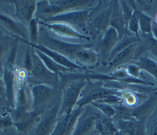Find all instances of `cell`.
Returning a JSON list of instances; mask_svg holds the SVG:
<instances>
[{
  "instance_id": "cell-25",
  "label": "cell",
  "mask_w": 157,
  "mask_h": 135,
  "mask_svg": "<svg viewBox=\"0 0 157 135\" xmlns=\"http://www.w3.org/2000/svg\"><path fill=\"white\" fill-rule=\"evenodd\" d=\"M139 41H140V37H138L135 35H129L128 34H126L123 38L119 40V41L118 42V43H117V45L112 51L110 55L109 56L107 64L113 59V57L117 53L124 49L129 45L135 43H138Z\"/></svg>"
},
{
  "instance_id": "cell-11",
  "label": "cell",
  "mask_w": 157,
  "mask_h": 135,
  "mask_svg": "<svg viewBox=\"0 0 157 135\" xmlns=\"http://www.w3.org/2000/svg\"><path fill=\"white\" fill-rule=\"evenodd\" d=\"M118 41L119 38L117 31L110 26L104 32L98 46V53L102 64H107L110 53Z\"/></svg>"
},
{
  "instance_id": "cell-36",
  "label": "cell",
  "mask_w": 157,
  "mask_h": 135,
  "mask_svg": "<svg viewBox=\"0 0 157 135\" xmlns=\"http://www.w3.org/2000/svg\"><path fill=\"white\" fill-rule=\"evenodd\" d=\"M0 135H18V131L13 125L10 127L4 129L1 131Z\"/></svg>"
},
{
  "instance_id": "cell-33",
  "label": "cell",
  "mask_w": 157,
  "mask_h": 135,
  "mask_svg": "<svg viewBox=\"0 0 157 135\" xmlns=\"http://www.w3.org/2000/svg\"><path fill=\"white\" fill-rule=\"evenodd\" d=\"M120 3L126 27L128 31V26L133 13V9L131 7V6L129 4L127 1L121 0L120 1Z\"/></svg>"
},
{
  "instance_id": "cell-17",
  "label": "cell",
  "mask_w": 157,
  "mask_h": 135,
  "mask_svg": "<svg viewBox=\"0 0 157 135\" xmlns=\"http://www.w3.org/2000/svg\"><path fill=\"white\" fill-rule=\"evenodd\" d=\"M64 12V10L53 1H40L37 2L35 18L43 21Z\"/></svg>"
},
{
  "instance_id": "cell-34",
  "label": "cell",
  "mask_w": 157,
  "mask_h": 135,
  "mask_svg": "<svg viewBox=\"0 0 157 135\" xmlns=\"http://www.w3.org/2000/svg\"><path fill=\"white\" fill-rule=\"evenodd\" d=\"M145 46L147 50L150 51L155 56L157 57V40L154 37L152 33L144 35Z\"/></svg>"
},
{
  "instance_id": "cell-5",
  "label": "cell",
  "mask_w": 157,
  "mask_h": 135,
  "mask_svg": "<svg viewBox=\"0 0 157 135\" xmlns=\"http://www.w3.org/2000/svg\"><path fill=\"white\" fill-rule=\"evenodd\" d=\"M86 78L77 79L69 82L62 88L61 105L58 116H69L76 105L80 92L86 83Z\"/></svg>"
},
{
  "instance_id": "cell-23",
  "label": "cell",
  "mask_w": 157,
  "mask_h": 135,
  "mask_svg": "<svg viewBox=\"0 0 157 135\" xmlns=\"http://www.w3.org/2000/svg\"><path fill=\"white\" fill-rule=\"evenodd\" d=\"M131 63L137 65L140 70L149 73L157 81V63L148 56H143L138 59H132Z\"/></svg>"
},
{
  "instance_id": "cell-2",
  "label": "cell",
  "mask_w": 157,
  "mask_h": 135,
  "mask_svg": "<svg viewBox=\"0 0 157 135\" xmlns=\"http://www.w3.org/2000/svg\"><path fill=\"white\" fill-rule=\"evenodd\" d=\"M32 97L31 111L40 113L53 107L61 99L62 95L58 89L45 84H37L31 89Z\"/></svg>"
},
{
  "instance_id": "cell-35",
  "label": "cell",
  "mask_w": 157,
  "mask_h": 135,
  "mask_svg": "<svg viewBox=\"0 0 157 135\" xmlns=\"http://www.w3.org/2000/svg\"><path fill=\"white\" fill-rule=\"evenodd\" d=\"M140 69L136 65L131 64L128 65L126 68V71L132 77L136 78H139L140 74Z\"/></svg>"
},
{
  "instance_id": "cell-24",
  "label": "cell",
  "mask_w": 157,
  "mask_h": 135,
  "mask_svg": "<svg viewBox=\"0 0 157 135\" xmlns=\"http://www.w3.org/2000/svg\"><path fill=\"white\" fill-rule=\"evenodd\" d=\"M34 49L39 57L41 59L45 66L52 73L59 75V73H66L67 72L71 71V69H69L59 65L52 59H51L50 57H48L42 52L40 51L39 50L35 48H34Z\"/></svg>"
},
{
  "instance_id": "cell-13",
  "label": "cell",
  "mask_w": 157,
  "mask_h": 135,
  "mask_svg": "<svg viewBox=\"0 0 157 135\" xmlns=\"http://www.w3.org/2000/svg\"><path fill=\"white\" fill-rule=\"evenodd\" d=\"M15 6V16L18 21L26 26L30 21L34 18L37 6V1H10Z\"/></svg>"
},
{
  "instance_id": "cell-30",
  "label": "cell",
  "mask_w": 157,
  "mask_h": 135,
  "mask_svg": "<svg viewBox=\"0 0 157 135\" xmlns=\"http://www.w3.org/2000/svg\"><path fill=\"white\" fill-rule=\"evenodd\" d=\"M39 20L36 18H33L28 24V32L29 36V42H23L25 43L32 45H37L39 39Z\"/></svg>"
},
{
  "instance_id": "cell-26",
  "label": "cell",
  "mask_w": 157,
  "mask_h": 135,
  "mask_svg": "<svg viewBox=\"0 0 157 135\" xmlns=\"http://www.w3.org/2000/svg\"><path fill=\"white\" fill-rule=\"evenodd\" d=\"M18 89L15 95V107L23 108L31 110V106L29 104V94L26 83L18 86Z\"/></svg>"
},
{
  "instance_id": "cell-18",
  "label": "cell",
  "mask_w": 157,
  "mask_h": 135,
  "mask_svg": "<svg viewBox=\"0 0 157 135\" xmlns=\"http://www.w3.org/2000/svg\"><path fill=\"white\" fill-rule=\"evenodd\" d=\"M100 61L98 52L90 48H83L78 51L75 56V63L87 69L96 67Z\"/></svg>"
},
{
  "instance_id": "cell-39",
  "label": "cell",
  "mask_w": 157,
  "mask_h": 135,
  "mask_svg": "<svg viewBox=\"0 0 157 135\" xmlns=\"http://www.w3.org/2000/svg\"><path fill=\"white\" fill-rule=\"evenodd\" d=\"M114 135H126V134H124V133H123L122 132H121V131H120L118 130Z\"/></svg>"
},
{
  "instance_id": "cell-7",
  "label": "cell",
  "mask_w": 157,
  "mask_h": 135,
  "mask_svg": "<svg viewBox=\"0 0 157 135\" xmlns=\"http://www.w3.org/2000/svg\"><path fill=\"white\" fill-rule=\"evenodd\" d=\"M61 99L53 107L42 114L32 135H50L52 134L58 117Z\"/></svg>"
},
{
  "instance_id": "cell-37",
  "label": "cell",
  "mask_w": 157,
  "mask_h": 135,
  "mask_svg": "<svg viewBox=\"0 0 157 135\" xmlns=\"http://www.w3.org/2000/svg\"><path fill=\"white\" fill-rule=\"evenodd\" d=\"M0 97L6 98V89L5 85L3 80L2 73L0 72Z\"/></svg>"
},
{
  "instance_id": "cell-19",
  "label": "cell",
  "mask_w": 157,
  "mask_h": 135,
  "mask_svg": "<svg viewBox=\"0 0 157 135\" xmlns=\"http://www.w3.org/2000/svg\"><path fill=\"white\" fill-rule=\"evenodd\" d=\"M110 26L114 28L118 35L119 40L123 38L127 34L128 31L124 21L120 1H113L112 11L110 17Z\"/></svg>"
},
{
  "instance_id": "cell-27",
  "label": "cell",
  "mask_w": 157,
  "mask_h": 135,
  "mask_svg": "<svg viewBox=\"0 0 157 135\" xmlns=\"http://www.w3.org/2000/svg\"><path fill=\"white\" fill-rule=\"evenodd\" d=\"M129 4L131 6L133 9V13L132 17L129 22L128 26V31L131 32L132 34L133 33L135 35L139 37L138 31L139 29V15L142 10L139 8L137 5V3L135 1H127Z\"/></svg>"
},
{
  "instance_id": "cell-41",
  "label": "cell",
  "mask_w": 157,
  "mask_h": 135,
  "mask_svg": "<svg viewBox=\"0 0 157 135\" xmlns=\"http://www.w3.org/2000/svg\"><path fill=\"white\" fill-rule=\"evenodd\" d=\"M156 23H157V15H156Z\"/></svg>"
},
{
  "instance_id": "cell-20",
  "label": "cell",
  "mask_w": 157,
  "mask_h": 135,
  "mask_svg": "<svg viewBox=\"0 0 157 135\" xmlns=\"http://www.w3.org/2000/svg\"><path fill=\"white\" fill-rule=\"evenodd\" d=\"M15 73L13 68H4L2 71L3 80L5 85L6 97L10 106L12 109L15 108Z\"/></svg>"
},
{
  "instance_id": "cell-38",
  "label": "cell",
  "mask_w": 157,
  "mask_h": 135,
  "mask_svg": "<svg viewBox=\"0 0 157 135\" xmlns=\"http://www.w3.org/2000/svg\"><path fill=\"white\" fill-rule=\"evenodd\" d=\"M151 33L154 37L157 40V23L156 21H152V30Z\"/></svg>"
},
{
  "instance_id": "cell-40",
  "label": "cell",
  "mask_w": 157,
  "mask_h": 135,
  "mask_svg": "<svg viewBox=\"0 0 157 135\" xmlns=\"http://www.w3.org/2000/svg\"><path fill=\"white\" fill-rule=\"evenodd\" d=\"M18 135H28V134L27 133H21V132L18 131Z\"/></svg>"
},
{
  "instance_id": "cell-9",
  "label": "cell",
  "mask_w": 157,
  "mask_h": 135,
  "mask_svg": "<svg viewBox=\"0 0 157 135\" xmlns=\"http://www.w3.org/2000/svg\"><path fill=\"white\" fill-rule=\"evenodd\" d=\"M0 27L21 42H29L28 26L7 15L0 13Z\"/></svg>"
},
{
  "instance_id": "cell-4",
  "label": "cell",
  "mask_w": 157,
  "mask_h": 135,
  "mask_svg": "<svg viewBox=\"0 0 157 135\" xmlns=\"http://www.w3.org/2000/svg\"><path fill=\"white\" fill-rule=\"evenodd\" d=\"M104 84V81L101 80L93 82L91 79H87L86 83L80 92L76 104L77 107L83 108L93 101H97L109 95L118 93V90L106 87Z\"/></svg>"
},
{
  "instance_id": "cell-32",
  "label": "cell",
  "mask_w": 157,
  "mask_h": 135,
  "mask_svg": "<svg viewBox=\"0 0 157 135\" xmlns=\"http://www.w3.org/2000/svg\"><path fill=\"white\" fill-rule=\"evenodd\" d=\"M152 19L142 12L139 15V26L143 35H147L151 33L152 30Z\"/></svg>"
},
{
  "instance_id": "cell-10",
  "label": "cell",
  "mask_w": 157,
  "mask_h": 135,
  "mask_svg": "<svg viewBox=\"0 0 157 135\" xmlns=\"http://www.w3.org/2000/svg\"><path fill=\"white\" fill-rule=\"evenodd\" d=\"M113 1H110L104 9L99 10V5L95 7V9L98 12L96 15H94L93 18H90L88 25L90 26L91 29L93 31L94 35L99 33L105 32L107 29L110 27V17L112 11ZM93 15H90V16Z\"/></svg>"
},
{
  "instance_id": "cell-28",
  "label": "cell",
  "mask_w": 157,
  "mask_h": 135,
  "mask_svg": "<svg viewBox=\"0 0 157 135\" xmlns=\"http://www.w3.org/2000/svg\"><path fill=\"white\" fill-rule=\"evenodd\" d=\"M13 43L9 37L0 38V72L3 71V65L4 60L9 54Z\"/></svg>"
},
{
  "instance_id": "cell-16",
  "label": "cell",
  "mask_w": 157,
  "mask_h": 135,
  "mask_svg": "<svg viewBox=\"0 0 157 135\" xmlns=\"http://www.w3.org/2000/svg\"><path fill=\"white\" fill-rule=\"evenodd\" d=\"M26 43L27 45H29L31 47H33L35 49H37L39 50L40 51L42 52L43 53H44L45 54H46L47 56L50 57L51 59H52L53 60H55L56 62H57L59 65H61L64 67H66L69 69H71L72 71L74 70H76V69L86 70V71L87 70V69L78 65V64H75V62H74L73 61H72L71 60L68 59L67 57H65L64 56L62 55L61 54H60L58 52L54 51L53 50H51V49H48V48L42 45H40V44L32 45V44L28 43Z\"/></svg>"
},
{
  "instance_id": "cell-3",
  "label": "cell",
  "mask_w": 157,
  "mask_h": 135,
  "mask_svg": "<svg viewBox=\"0 0 157 135\" xmlns=\"http://www.w3.org/2000/svg\"><path fill=\"white\" fill-rule=\"evenodd\" d=\"M26 80L27 82L33 85L32 86L37 84H45L56 89L60 87L59 75L52 73L45 66L34 49L32 68L28 73Z\"/></svg>"
},
{
  "instance_id": "cell-42",
  "label": "cell",
  "mask_w": 157,
  "mask_h": 135,
  "mask_svg": "<svg viewBox=\"0 0 157 135\" xmlns=\"http://www.w3.org/2000/svg\"><path fill=\"white\" fill-rule=\"evenodd\" d=\"M1 131H0V134H1Z\"/></svg>"
},
{
  "instance_id": "cell-15",
  "label": "cell",
  "mask_w": 157,
  "mask_h": 135,
  "mask_svg": "<svg viewBox=\"0 0 157 135\" xmlns=\"http://www.w3.org/2000/svg\"><path fill=\"white\" fill-rule=\"evenodd\" d=\"M113 122L117 129L126 135H145L144 122L134 118L118 119Z\"/></svg>"
},
{
  "instance_id": "cell-8",
  "label": "cell",
  "mask_w": 157,
  "mask_h": 135,
  "mask_svg": "<svg viewBox=\"0 0 157 135\" xmlns=\"http://www.w3.org/2000/svg\"><path fill=\"white\" fill-rule=\"evenodd\" d=\"M157 105L156 91L149 93L148 98L134 108H128V117L145 122L148 117L153 112Z\"/></svg>"
},
{
  "instance_id": "cell-31",
  "label": "cell",
  "mask_w": 157,
  "mask_h": 135,
  "mask_svg": "<svg viewBox=\"0 0 157 135\" xmlns=\"http://www.w3.org/2000/svg\"><path fill=\"white\" fill-rule=\"evenodd\" d=\"M90 104L96 108L108 118L112 119L116 114L115 108L109 104L100 101H93Z\"/></svg>"
},
{
  "instance_id": "cell-21",
  "label": "cell",
  "mask_w": 157,
  "mask_h": 135,
  "mask_svg": "<svg viewBox=\"0 0 157 135\" xmlns=\"http://www.w3.org/2000/svg\"><path fill=\"white\" fill-rule=\"evenodd\" d=\"M137 45L138 43H133L117 53L107 64L109 68H114L127 62H131L133 59V56L137 49Z\"/></svg>"
},
{
  "instance_id": "cell-14",
  "label": "cell",
  "mask_w": 157,
  "mask_h": 135,
  "mask_svg": "<svg viewBox=\"0 0 157 135\" xmlns=\"http://www.w3.org/2000/svg\"><path fill=\"white\" fill-rule=\"evenodd\" d=\"M39 23L44 25L51 32L61 37L67 38L85 39L90 40L89 37H86L80 34L73 26L63 23H44L39 20Z\"/></svg>"
},
{
  "instance_id": "cell-1",
  "label": "cell",
  "mask_w": 157,
  "mask_h": 135,
  "mask_svg": "<svg viewBox=\"0 0 157 135\" xmlns=\"http://www.w3.org/2000/svg\"><path fill=\"white\" fill-rule=\"evenodd\" d=\"M38 44L42 45L51 50L61 54L74 62H75V56L78 51L86 48H91L93 46L92 43H72L56 38L51 36L45 27L39 29Z\"/></svg>"
},
{
  "instance_id": "cell-12",
  "label": "cell",
  "mask_w": 157,
  "mask_h": 135,
  "mask_svg": "<svg viewBox=\"0 0 157 135\" xmlns=\"http://www.w3.org/2000/svg\"><path fill=\"white\" fill-rule=\"evenodd\" d=\"M101 112L94 111L90 108H86L78 117L72 135H89L95 127L96 119L101 115Z\"/></svg>"
},
{
  "instance_id": "cell-29",
  "label": "cell",
  "mask_w": 157,
  "mask_h": 135,
  "mask_svg": "<svg viewBox=\"0 0 157 135\" xmlns=\"http://www.w3.org/2000/svg\"><path fill=\"white\" fill-rule=\"evenodd\" d=\"M145 135H157V105L145 122Z\"/></svg>"
},
{
  "instance_id": "cell-22",
  "label": "cell",
  "mask_w": 157,
  "mask_h": 135,
  "mask_svg": "<svg viewBox=\"0 0 157 135\" xmlns=\"http://www.w3.org/2000/svg\"><path fill=\"white\" fill-rule=\"evenodd\" d=\"M94 128L95 131L100 135H114L118 131L112 119L108 118L102 113L96 119Z\"/></svg>"
},
{
  "instance_id": "cell-6",
  "label": "cell",
  "mask_w": 157,
  "mask_h": 135,
  "mask_svg": "<svg viewBox=\"0 0 157 135\" xmlns=\"http://www.w3.org/2000/svg\"><path fill=\"white\" fill-rule=\"evenodd\" d=\"M91 9L92 7L66 12L41 21L44 23H63L75 26L83 31H86Z\"/></svg>"
}]
</instances>
